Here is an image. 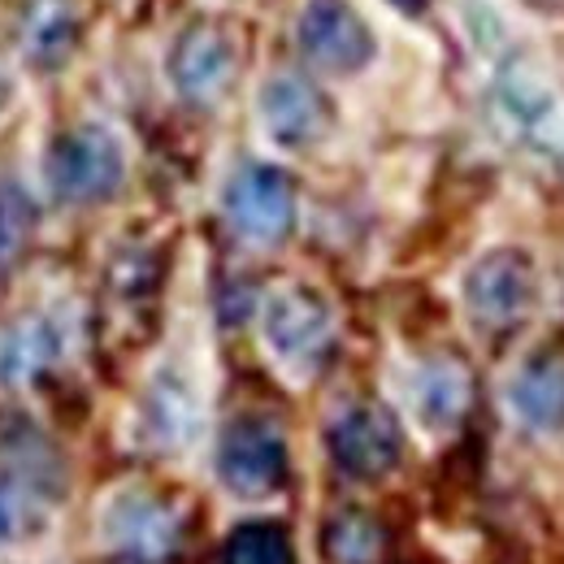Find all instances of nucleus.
<instances>
[{"instance_id": "dca6fc26", "label": "nucleus", "mask_w": 564, "mask_h": 564, "mask_svg": "<svg viewBox=\"0 0 564 564\" xmlns=\"http://www.w3.org/2000/svg\"><path fill=\"white\" fill-rule=\"evenodd\" d=\"M143 430H148V438L156 447H183L196 434V400H192V391L183 382H174V378H161L148 391Z\"/></svg>"}, {"instance_id": "9d476101", "label": "nucleus", "mask_w": 564, "mask_h": 564, "mask_svg": "<svg viewBox=\"0 0 564 564\" xmlns=\"http://www.w3.org/2000/svg\"><path fill=\"white\" fill-rule=\"evenodd\" d=\"M265 135L282 148H313L317 140H326L335 109L326 100V91L317 83H308L304 74H274L265 78L261 96H257Z\"/></svg>"}, {"instance_id": "ddd939ff", "label": "nucleus", "mask_w": 564, "mask_h": 564, "mask_svg": "<svg viewBox=\"0 0 564 564\" xmlns=\"http://www.w3.org/2000/svg\"><path fill=\"white\" fill-rule=\"evenodd\" d=\"M62 356V330L53 317H22L0 335V382L4 387H31L40 373H48Z\"/></svg>"}, {"instance_id": "f257e3e1", "label": "nucleus", "mask_w": 564, "mask_h": 564, "mask_svg": "<svg viewBox=\"0 0 564 564\" xmlns=\"http://www.w3.org/2000/svg\"><path fill=\"white\" fill-rule=\"evenodd\" d=\"M44 174H48V187H53L57 200L100 205V200L118 196V187L127 178V152H122V143L109 127L83 122L48 148Z\"/></svg>"}, {"instance_id": "6e6552de", "label": "nucleus", "mask_w": 564, "mask_h": 564, "mask_svg": "<svg viewBox=\"0 0 564 564\" xmlns=\"http://www.w3.org/2000/svg\"><path fill=\"white\" fill-rule=\"evenodd\" d=\"M105 539L122 561L170 564L183 547V517L161 495L127 491L105 512Z\"/></svg>"}, {"instance_id": "f8f14e48", "label": "nucleus", "mask_w": 564, "mask_h": 564, "mask_svg": "<svg viewBox=\"0 0 564 564\" xmlns=\"http://www.w3.org/2000/svg\"><path fill=\"white\" fill-rule=\"evenodd\" d=\"M508 404L521 422L539 434H561L564 430V348L534 352L512 378Z\"/></svg>"}, {"instance_id": "a211bd4d", "label": "nucleus", "mask_w": 564, "mask_h": 564, "mask_svg": "<svg viewBox=\"0 0 564 564\" xmlns=\"http://www.w3.org/2000/svg\"><path fill=\"white\" fill-rule=\"evenodd\" d=\"M221 564H295V543L279 521H239L221 543Z\"/></svg>"}, {"instance_id": "6ab92c4d", "label": "nucleus", "mask_w": 564, "mask_h": 564, "mask_svg": "<svg viewBox=\"0 0 564 564\" xmlns=\"http://www.w3.org/2000/svg\"><path fill=\"white\" fill-rule=\"evenodd\" d=\"M44 530V487L26 474L0 478V543H22Z\"/></svg>"}, {"instance_id": "1a4fd4ad", "label": "nucleus", "mask_w": 564, "mask_h": 564, "mask_svg": "<svg viewBox=\"0 0 564 564\" xmlns=\"http://www.w3.org/2000/svg\"><path fill=\"white\" fill-rule=\"evenodd\" d=\"M239 74V48L230 40L226 26L217 22H196L187 26L178 40H174V53H170V83L174 91L196 105V109H209L217 105L230 83Z\"/></svg>"}, {"instance_id": "aec40b11", "label": "nucleus", "mask_w": 564, "mask_h": 564, "mask_svg": "<svg viewBox=\"0 0 564 564\" xmlns=\"http://www.w3.org/2000/svg\"><path fill=\"white\" fill-rule=\"evenodd\" d=\"M391 4H400L404 13H422V9L430 4V0H391Z\"/></svg>"}, {"instance_id": "412c9836", "label": "nucleus", "mask_w": 564, "mask_h": 564, "mask_svg": "<svg viewBox=\"0 0 564 564\" xmlns=\"http://www.w3.org/2000/svg\"><path fill=\"white\" fill-rule=\"evenodd\" d=\"M9 105V74H4V66H0V109Z\"/></svg>"}, {"instance_id": "9b49d317", "label": "nucleus", "mask_w": 564, "mask_h": 564, "mask_svg": "<svg viewBox=\"0 0 564 564\" xmlns=\"http://www.w3.org/2000/svg\"><path fill=\"white\" fill-rule=\"evenodd\" d=\"M409 395H413V409L425 430L447 434L474 409V369L460 356H430L417 365Z\"/></svg>"}, {"instance_id": "f3484780", "label": "nucleus", "mask_w": 564, "mask_h": 564, "mask_svg": "<svg viewBox=\"0 0 564 564\" xmlns=\"http://www.w3.org/2000/svg\"><path fill=\"white\" fill-rule=\"evenodd\" d=\"M35 221L40 217H35V200L26 196V187L13 178H0V279H9L31 252Z\"/></svg>"}, {"instance_id": "4468645a", "label": "nucleus", "mask_w": 564, "mask_h": 564, "mask_svg": "<svg viewBox=\"0 0 564 564\" xmlns=\"http://www.w3.org/2000/svg\"><path fill=\"white\" fill-rule=\"evenodd\" d=\"M78 48V13L70 0H31L22 18V53L35 70H62Z\"/></svg>"}, {"instance_id": "423d86ee", "label": "nucleus", "mask_w": 564, "mask_h": 564, "mask_svg": "<svg viewBox=\"0 0 564 564\" xmlns=\"http://www.w3.org/2000/svg\"><path fill=\"white\" fill-rule=\"evenodd\" d=\"M539 295L534 261L521 248H491L465 274V308L482 330H512L530 317Z\"/></svg>"}, {"instance_id": "f03ea898", "label": "nucleus", "mask_w": 564, "mask_h": 564, "mask_svg": "<svg viewBox=\"0 0 564 564\" xmlns=\"http://www.w3.org/2000/svg\"><path fill=\"white\" fill-rule=\"evenodd\" d=\"M291 456L270 417H235L217 438V482L239 499H265L286 487Z\"/></svg>"}, {"instance_id": "2eb2a0df", "label": "nucleus", "mask_w": 564, "mask_h": 564, "mask_svg": "<svg viewBox=\"0 0 564 564\" xmlns=\"http://www.w3.org/2000/svg\"><path fill=\"white\" fill-rule=\"evenodd\" d=\"M387 530L373 512L344 508L322 525V556L330 564H382Z\"/></svg>"}, {"instance_id": "7ed1b4c3", "label": "nucleus", "mask_w": 564, "mask_h": 564, "mask_svg": "<svg viewBox=\"0 0 564 564\" xmlns=\"http://www.w3.org/2000/svg\"><path fill=\"white\" fill-rule=\"evenodd\" d=\"M326 452L344 478L378 482L404 460V425L387 404H348L326 425Z\"/></svg>"}, {"instance_id": "0eeeda50", "label": "nucleus", "mask_w": 564, "mask_h": 564, "mask_svg": "<svg viewBox=\"0 0 564 564\" xmlns=\"http://www.w3.org/2000/svg\"><path fill=\"white\" fill-rule=\"evenodd\" d=\"M295 44H300L308 66L326 74L365 70L378 53L369 22L348 0H304L300 22H295Z\"/></svg>"}, {"instance_id": "39448f33", "label": "nucleus", "mask_w": 564, "mask_h": 564, "mask_svg": "<svg viewBox=\"0 0 564 564\" xmlns=\"http://www.w3.org/2000/svg\"><path fill=\"white\" fill-rule=\"evenodd\" d=\"M221 209H226V221L235 226V235H243L248 243L274 248L295 230V183L279 165L252 161L230 174L221 192Z\"/></svg>"}, {"instance_id": "20e7f679", "label": "nucleus", "mask_w": 564, "mask_h": 564, "mask_svg": "<svg viewBox=\"0 0 564 564\" xmlns=\"http://www.w3.org/2000/svg\"><path fill=\"white\" fill-rule=\"evenodd\" d=\"M261 330L286 369L313 373L335 348V313L313 286H282L265 300Z\"/></svg>"}]
</instances>
